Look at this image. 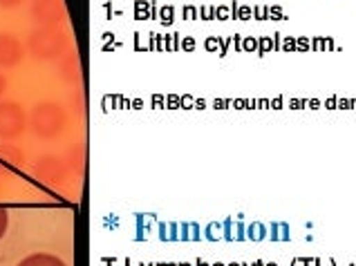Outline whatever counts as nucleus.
I'll return each instance as SVG.
<instances>
[{"instance_id": "nucleus-1", "label": "nucleus", "mask_w": 356, "mask_h": 266, "mask_svg": "<svg viewBox=\"0 0 356 266\" xmlns=\"http://www.w3.org/2000/svg\"><path fill=\"white\" fill-rule=\"evenodd\" d=\"M29 126H32V130L40 139H54L65 130L67 115L58 103L45 101V103H38L32 110V115H29Z\"/></svg>"}, {"instance_id": "nucleus-2", "label": "nucleus", "mask_w": 356, "mask_h": 266, "mask_svg": "<svg viewBox=\"0 0 356 266\" xmlns=\"http://www.w3.org/2000/svg\"><path fill=\"white\" fill-rule=\"evenodd\" d=\"M27 45H29V52L36 58L49 60L65 52L67 38L58 27H38L32 32V36H29Z\"/></svg>"}, {"instance_id": "nucleus-3", "label": "nucleus", "mask_w": 356, "mask_h": 266, "mask_svg": "<svg viewBox=\"0 0 356 266\" xmlns=\"http://www.w3.org/2000/svg\"><path fill=\"white\" fill-rule=\"evenodd\" d=\"M25 110L14 101H0V139L14 141L25 130Z\"/></svg>"}, {"instance_id": "nucleus-4", "label": "nucleus", "mask_w": 356, "mask_h": 266, "mask_svg": "<svg viewBox=\"0 0 356 266\" xmlns=\"http://www.w3.org/2000/svg\"><path fill=\"white\" fill-rule=\"evenodd\" d=\"M63 16V0H34L32 3V18L40 27H54Z\"/></svg>"}, {"instance_id": "nucleus-5", "label": "nucleus", "mask_w": 356, "mask_h": 266, "mask_svg": "<svg viewBox=\"0 0 356 266\" xmlns=\"http://www.w3.org/2000/svg\"><path fill=\"white\" fill-rule=\"evenodd\" d=\"M36 175L47 183H63L67 179V163L60 161L58 157H43L36 163Z\"/></svg>"}, {"instance_id": "nucleus-6", "label": "nucleus", "mask_w": 356, "mask_h": 266, "mask_svg": "<svg viewBox=\"0 0 356 266\" xmlns=\"http://www.w3.org/2000/svg\"><path fill=\"white\" fill-rule=\"evenodd\" d=\"M23 60V45L12 34H0V67H16Z\"/></svg>"}, {"instance_id": "nucleus-7", "label": "nucleus", "mask_w": 356, "mask_h": 266, "mask_svg": "<svg viewBox=\"0 0 356 266\" xmlns=\"http://www.w3.org/2000/svg\"><path fill=\"white\" fill-rule=\"evenodd\" d=\"M18 266H67L60 258L56 255H49V253H34V255H27L25 260H20Z\"/></svg>"}, {"instance_id": "nucleus-8", "label": "nucleus", "mask_w": 356, "mask_h": 266, "mask_svg": "<svg viewBox=\"0 0 356 266\" xmlns=\"http://www.w3.org/2000/svg\"><path fill=\"white\" fill-rule=\"evenodd\" d=\"M271 240H289V226L287 224H271Z\"/></svg>"}, {"instance_id": "nucleus-9", "label": "nucleus", "mask_w": 356, "mask_h": 266, "mask_svg": "<svg viewBox=\"0 0 356 266\" xmlns=\"http://www.w3.org/2000/svg\"><path fill=\"white\" fill-rule=\"evenodd\" d=\"M0 155H3L5 159H9V161H14V163L23 161V157H20V150L14 148V146H0Z\"/></svg>"}, {"instance_id": "nucleus-10", "label": "nucleus", "mask_w": 356, "mask_h": 266, "mask_svg": "<svg viewBox=\"0 0 356 266\" xmlns=\"http://www.w3.org/2000/svg\"><path fill=\"white\" fill-rule=\"evenodd\" d=\"M264 235H267V228H264L262 224H251V226L247 228V238H251L253 242L264 240Z\"/></svg>"}, {"instance_id": "nucleus-11", "label": "nucleus", "mask_w": 356, "mask_h": 266, "mask_svg": "<svg viewBox=\"0 0 356 266\" xmlns=\"http://www.w3.org/2000/svg\"><path fill=\"white\" fill-rule=\"evenodd\" d=\"M276 47V43H273V38H260L258 40V49H260V54H264L267 49H273Z\"/></svg>"}, {"instance_id": "nucleus-12", "label": "nucleus", "mask_w": 356, "mask_h": 266, "mask_svg": "<svg viewBox=\"0 0 356 266\" xmlns=\"http://www.w3.org/2000/svg\"><path fill=\"white\" fill-rule=\"evenodd\" d=\"M7 222H9V215L5 208H0V240H3V235L7 233Z\"/></svg>"}, {"instance_id": "nucleus-13", "label": "nucleus", "mask_w": 356, "mask_h": 266, "mask_svg": "<svg viewBox=\"0 0 356 266\" xmlns=\"http://www.w3.org/2000/svg\"><path fill=\"white\" fill-rule=\"evenodd\" d=\"M251 16H253V9H251V7H247V5H242V7H240V5H238V18H240V20H249Z\"/></svg>"}, {"instance_id": "nucleus-14", "label": "nucleus", "mask_w": 356, "mask_h": 266, "mask_svg": "<svg viewBox=\"0 0 356 266\" xmlns=\"http://www.w3.org/2000/svg\"><path fill=\"white\" fill-rule=\"evenodd\" d=\"M242 49H247V52H256V49H258V40L256 38H244L242 40Z\"/></svg>"}, {"instance_id": "nucleus-15", "label": "nucleus", "mask_w": 356, "mask_h": 266, "mask_svg": "<svg viewBox=\"0 0 356 266\" xmlns=\"http://www.w3.org/2000/svg\"><path fill=\"white\" fill-rule=\"evenodd\" d=\"M216 18H220V20H227V18H231V9L229 7H216Z\"/></svg>"}, {"instance_id": "nucleus-16", "label": "nucleus", "mask_w": 356, "mask_h": 266, "mask_svg": "<svg viewBox=\"0 0 356 266\" xmlns=\"http://www.w3.org/2000/svg\"><path fill=\"white\" fill-rule=\"evenodd\" d=\"M220 233H222V226H220V224H211L209 231H207V235H209L211 240H218V238H220Z\"/></svg>"}, {"instance_id": "nucleus-17", "label": "nucleus", "mask_w": 356, "mask_h": 266, "mask_svg": "<svg viewBox=\"0 0 356 266\" xmlns=\"http://www.w3.org/2000/svg\"><path fill=\"white\" fill-rule=\"evenodd\" d=\"M267 14H269V18H284V14H282V9L278 7V5H273V7H267Z\"/></svg>"}, {"instance_id": "nucleus-18", "label": "nucleus", "mask_w": 356, "mask_h": 266, "mask_svg": "<svg viewBox=\"0 0 356 266\" xmlns=\"http://www.w3.org/2000/svg\"><path fill=\"white\" fill-rule=\"evenodd\" d=\"M253 16H256L258 20H267V18H269L267 7H253Z\"/></svg>"}, {"instance_id": "nucleus-19", "label": "nucleus", "mask_w": 356, "mask_h": 266, "mask_svg": "<svg viewBox=\"0 0 356 266\" xmlns=\"http://www.w3.org/2000/svg\"><path fill=\"white\" fill-rule=\"evenodd\" d=\"M222 45V40L220 38H209L207 40V49H211V52H213V49H218Z\"/></svg>"}, {"instance_id": "nucleus-20", "label": "nucleus", "mask_w": 356, "mask_h": 266, "mask_svg": "<svg viewBox=\"0 0 356 266\" xmlns=\"http://www.w3.org/2000/svg\"><path fill=\"white\" fill-rule=\"evenodd\" d=\"M280 47L282 49H296V38H284V43Z\"/></svg>"}, {"instance_id": "nucleus-21", "label": "nucleus", "mask_w": 356, "mask_h": 266, "mask_svg": "<svg viewBox=\"0 0 356 266\" xmlns=\"http://www.w3.org/2000/svg\"><path fill=\"white\" fill-rule=\"evenodd\" d=\"M20 3H23V0H0V7H16Z\"/></svg>"}, {"instance_id": "nucleus-22", "label": "nucleus", "mask_w": 356, "mask_h": 266, "mask_svg": "<svg viewBox=\"0 0 356 266\" xmlns=\"http://www.w3.org/2000/svg\"><path fill=\"white\" fill-rule=\"evenodd\" d=\"M296 49H309V40L307 38H298L296 40Z\"/></svg>"}, {"instance_id": "nucleus-23", "label": "nucleus", "mask_w": 356, "mask_h": 266, "mask_svg": "<svg viewBox=\"0 0 356 266\" xmlns=\"http://www.w3.org/2000/svg\"><path fill=\"white\" fill-rule=\"evenodd\" d=\"M184 16H186V18H195V16H197V12H195V7H186V12H184Z\"/></svg>"}, {"instance_id": "nucleus-24", "label": "nucleus", "mask_w": 356, "mask_h": 266, "mask_svg": "<svg viewBox=\"0 0 356 266\" xmlns=\"http://www.w3.org/2000/svg\"><path fill=\"white\" fill-rule=\"evenodd\" d=\"M5 88H7V78H5L3 74H0V94L5 92Z\"/></svg>"}, {"instance_id": "nucleus-25", "label": "nucleus", "mask_w": 356, "mask_h": 266, "mask_svg": "<svg viewBox=\"0 0 356 266\" xmlns=\"http://www.w3.org/2000/svg\"><path fill=\"white\" fill-rule=\"evenodd\" d=\"M184 47H186V49H193V47H195V45H193V38H186V40H184Z\"/></svg>"}, {"instance_id": "nucleus-26", "label": "nucleus", "mask_w": 356, "mask_h": 266, "mask_svg": "<svg viewBox=\"0 0 356 266\" xmlns=\"http://www.w3.org/2000/svg\"><path fill=\"white\" fill-rule=\"evenodd\" d=\"M327 108H337V99H330L327 101Z\"/></svg>"}, {"instance_id": "nucleus-27", "label": "nucleus", "mask_w": 356, "mask_h": 266, "mask_svg": "<svg viewBox=\"0 0 356 266\" xmlns=\"http://www.w3.org/2000/svg\"><path fill=\"white\" fill-rule=\"evenodd\" d=\"M293 266H305V260H296V264Z\"/></svg>"}, {"instance_id": "nucleus-28", "label": "nucleus", "mask_w": 356, "mask_h": 266, "mask_svg": "<svg viewBox=\"0 0 356 266\" xmlns=\"http://www.w3.org/2000/svg\"><path fill=\"white\" fill-rule=\"evenodd\" d=\"M321 266H334L332 262H325V264H321Z\"/></svg>"}, {"instance_id": "nucleus-29", "label": "nucleus", "mask_w": 356, "mask_h": 266, "mask_svg": "<svg viewBox=\"0 0 356 266\" xmlns=\"http://www.w3.org/2000/svg\"><path fill=\"white\" fill-rule=\"evenodd\" d=\"M269 266H276V264H269Z\"/></svg>"}]
</instances>
